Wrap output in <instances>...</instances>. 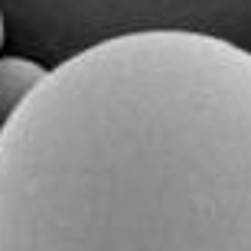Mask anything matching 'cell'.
I'll return each instance as SVG.
<instances>
[{"mask_svg": "<svg viewBox=\"0 0 251 251\" xmlns=\"http://www.w3.org/2000/svg\"><path fill=\"white\" fill-rule=\"evenodd\" d=\"M0 251H251V52L108 36L0 124Z\"/></svg>", "mask_w": 251, "mask_h": 251, "instance_id": "1", "label": "cell"}, {"mask_svg": "<svg viewBox=\"0 0 251 251\" xmlns=\"http://www.w3.org/2000/svg\"><path fill=\"white\" fill-rule=\"evenodd\" d=\"M43 65L23 56H3L0 59V124L7 121L26 92L43 78Z\"/></svg>", "mask_w": 251, "mask_h": 251, "instance_id": "2", "label": "cell"}, {"mask_svg": "<svg viewBox=\"0 0 251 251\" xmlns=\"http://www.w3.org/2000/svg\"><path fill=\"white\" fill-rule=\"evenodd\" d=\"M0 46H3V13H0Z\"/></svg>", "mask_w": 251, "mask_h": 251, "instance_id": "3", "label": "cell"}]
</instances>
